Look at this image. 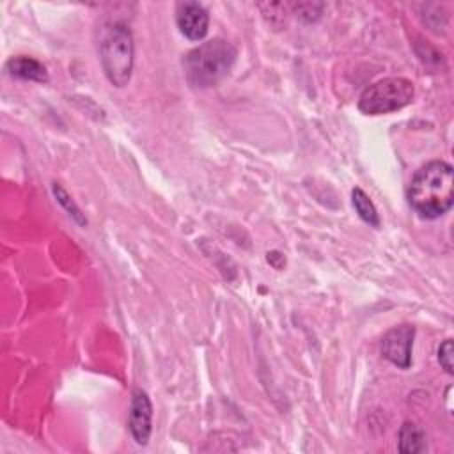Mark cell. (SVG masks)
Instances as JSON below:
<instances>
[{"instance_id": "1", "label": "cell", "mask_w": 454, "mask_h": 454, "mask_svg": "<svg viewBox=\"0 0 454 454\" xmlns=\"http://www.w3.org/2000/svg\"><path fill=\"white\" fill-rule=\"evenodd\" d=\"M410 206L424 218L445 215L454 202V170L447 161L433 160L411 177L408 190Z\"/></svg>"}, {"instance_id": "2", "label": "cell", "mask_w": 454, "mask_h": 454, "mask_svg": "<svg viewBox=\"0 0 454 454\" xmlns=\"http://www.w3.org/2000/svg\"><path fill=\"white\" fill-rule=\"evenodd\" d=\"M236 60V48L225 39L199 44L184 57V73L190 85L206 89L227 76Z\"/></svg>"}, {"instance_id": "3", "label": "cell", "mask_w": 454, "mask_h": 454, "mask_svg": "<svg viewBox=\"0 0 454 454\" xmlns=\"http://www.w3.org/2000/svg\"><path fill=\"white\" fill-rule=\"evenodd\" d=\"M133 35L124 23H112L103 28L99 39V60L108 82L124 87L133 71Z\"/></svg>"}, {"instance_id": "4", "label": "cell", "mask_w": 454, "mask_h": 454, "mask_svg": "<svg viewBox=\"0 0 454 454\" xmlns=\"http://www.w3.org/2000/svg\"><path fill=\"white\" fill-rule=\"evenodd\" d=\"M413 96L415 87L408 78L390 76L369 85L358 99V108L365 115H383L404 108Z\"/></svg>"}, {"instance_id": "5", "label": "cell", "mask_w": 454, "mask_h": 454, "mask_svg": "<svg viewBox=\"0 0 454 454\" xmlns=\"http://www.w3.org/2000/svg\"><path fill=\"white\" fill-rule=\"evenodd\" d=\"M415 328L411 325H399L388 330L381 339L383 356L401 369H408L411 364V346H413Z\"/></svg>"}, {"instance_id": "6", "label": "cell", "mask_w": 454, "mask_h": 454, "mask_svg": "<svg viewBox=\"0 0 454 454\" xmlns=\"http://www.w3.org/2000/svg\"><path fill=\"white\" fill-rule=\"evenodd\" d=\"M153 426V406L147 394L140 388H135L131 394L129 415H128V427L133 440L138 445H145L151 436Z\"/></svg>"}, {"instance_id": "7", "label": "cell", "mask_w": 454, "mask_h": 454, "mask_svg": "<svg viewBox=\"0 0 454 454\" xmlns=\"http://www.w3.org/2000/svg\"><path fill=\"white\" fill-rule=\"evenodd\" d=\"M176 21L181 34L190 41H200L207 34L209 16H207V11L197 2L177 4Z\"/></svg>"}, {"instance_id": "8", "label": "cell", "mask_w": 454, "mask_h": 454, "mask_svg": "<svg viewBox=\"0 0 454 454\" xmlns=\"http://www.w3.org/2000/svg\"><path fill=\"white\" fill-rule=\"evenodd\" d=\"M7 71L11 76L14 78H20V80H28V82H46L48 80V73H46V67L32 59V57H27V55H18V57H12L9 62H7Z\"/></svg>"}, {"instance_id": "9", "label": "cell", "mask_w": 454, "mask_h": 454, "mask_svg": "<svg viewBox=\"0 0 454 454\" xmlns=\"http://www.w3.org/2000/svg\"><path fill=\"white\" fill-rule=\"evenodd\" d=\"M426 449L427 445L424 429L415 422H404L399 431V450L404 454H415L424 452Z\"/></svg>"}, {"instance_id": "10", "label": "cell", "mask_w": 454, "mask_h": 454, "mask_svg": "<svg viewBox=\"0 0 454 454\" xmlns=\"http://www.w3.org/2000/svg\"><path fill=\"white\" fill-rule=\"evenodd\" d=\"M351 200H353L355 211L365 223H369L372 227H380V215H378L372 200L367 197V193L362 188H355L351 192Z\"/></svg>"}, {"instance_id": "11", "label": "cell", "mask_w": 454, "mask_h": 454, "mask_svg": "<svg viewBox=\"0 0 454 454\" xmlns=\"http://www.w3.org/2000/svg\"><path fill=\"white\" fill-rule=\"evenodd\" d=\"M53 193H55V197H57V200L67 209V213L76 220V222H80V223H85V220H83V216H82V213H80V209H78V206L69 199V195L66 193V190H62L57 183L53 184Z\"/></svg>"}, {"instance_id": "12", "label": "cell", "mask_w": 454, "mask_h": 454, "mask_svg": "<svg viewBox=\"0 0 454 454\" xmlns=\"http://www.w3.org/2000/svg\"><path fill=\"white\" fill-rule=\"evenodd\" d=\"M452 353H454V348H452V339H445L440 348H438V362L440 365L449 372L452 374L454 369H452Z\"/></svg>"}]
</instances>
